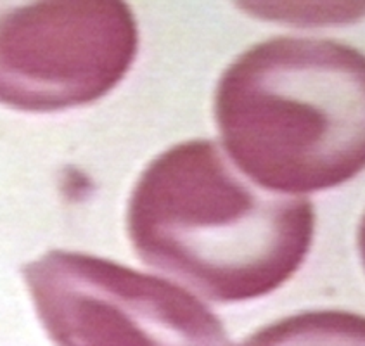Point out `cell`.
I'll use <instances>...</instances> for the list:
<instances>
[{
    "instance_id": "cell-1",
    "label": "cell",
    "mask_w": 365,
    "mask_h": 346,
    "mask_svg": "<svg viewBox=\"0 0 365 346\" xmlns=\"http://www.w3.org/2000/svg\"><path fill=\"white\" fill-rule=\"evenodd\" d=\"M133 250L149 267L206 298H262L296 274L310 251L308 198L257 189L213 141H187L149 163L127 210Z\"/></svg>"
},
{
    "instance_id": "cell-2",
    "label": "cell",
    "mask_w": 365,
    "mask_h": 346,
    "mask_svg": "<svg viewBox=\"0 0 365 346\" xmlns=\"http://www.w3.org/2000/svg\"><path fill=\"white\" fill-rule=\"evenodd\" d=\"M215 120L232 161L262 189L338 187L365 170V54L324 39L279 36L225 69Z\"/></svg>"
},
{
    "instance_id": "cell-3",
    "label": "cell",
    "mask_w": 365,
    "mask_h": 346,
    "mask_svg": "<svg viewBox=\"0 0 365 346\" xmlns=\"http://www.w3.org/2000/svg\"><path fill=\"white\" fill-rule=\"evenodd\" d=\"M21 272L58 346H232L202 301L161 277L63 250Z\"/></svg>"
},
{
    "instance_id": "cell-4",
    "label": "cell",
    "mask_w": 365,
    "mask_h": 346,
    "mask_svg": "<svg viewBox=\"0 0 365 346\" xmlns=\"http://www.w3.org/2000/svg\"><path fill=\"white\" fill-rule=\"evenodd\" d=\"M137 51L125 2H0V104L30 113L92 104L125 78Z\"/></svg>"
},
{
    "instance_id": "cell-5",
    "label": "cell",
    "mask_w": 365,
    "mask_h": 346,
    "mask_svg": "<svg viewBox=\"0 0 365 346\" xmlns=\"http://www.w3.org/2000/svg\"><path fill=\"white\" fill-rule=\"evenodd\" d=\"M239 346H365V317L314 310L265 325Z\"/></svg>"
},
{
    "instance_id": "cell-6",
    "label": "cell",
    "mask_w": 365,
    "mask_h": 346,
    "mask_svg": "<svg viewBox=\"0 0 365 346\" xmlns=\"http://www.w3.org/2000/svg\"><path fill=\"white\" fill-rule=\"evenodd\" d=\"M359 250H360V256H362V263L365 267V215L359 229Z\"/></svg>"
}]
</instances>
